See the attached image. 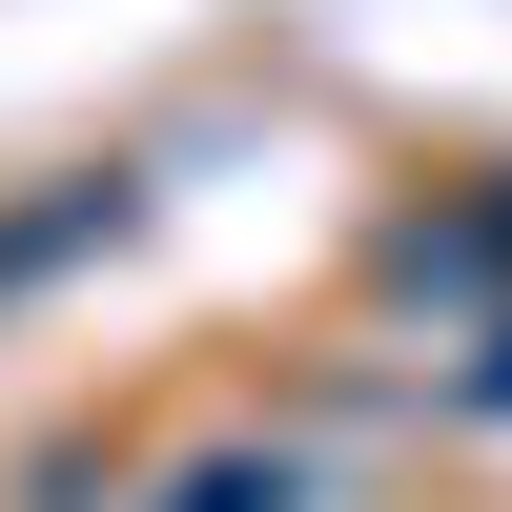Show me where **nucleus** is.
<instances>
[{
  "label": "nucleus",
  "mask_w": 512,
  "mask_h": 512,
  "mask_svg": "<svg viewBox=\"0 0 512 512\" xmlns=\"http://www.w3.org/2000/svg\"><path fill=\"white\" fill-rule=\"evenodd\" d=\"M390 267H410V287H512V205H472V226H410Z\"/></svg>",
  "instance_id": "obj_1"
},
{
  "label": "nucleus",
  "mask_w": 512,
  "mask_h": 512,
  "mask_svg": "<svg viewBox=\"0 0 512 512\" xmlns=\"http://www.w3.org/2000/svg\"><path fill=\"white\" fill-rule=\"evenodd\" d=\"M164 512H308V472H287V451H205Z\"/></svg>",
  "instance_id": "obj_2"
},
{
  "label": "nucleus",
  "mask_w": 512,
  "mask_h": 512,
  "mask_svg": "<svg viewBox=\"0 0 512 512\" xmlns=\"http://www.w3.org/2000/svg\"><path fill=\"white\" fill-rule=\"evenodd\" d=\"M472 410H512V349H492V369H472Z\"/></svg>",
  "instance_id": "obj_3"
}]
</instances>
